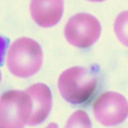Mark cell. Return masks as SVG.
<instances>
[{"label":"cell","instance_id":"obj_1","mask_svg":"<svg viewBox=\"0 0 128 128\" xmlns=\"http://www.w3.org/2000/svg\"><path fill=\"white\" fill-rule=\"evenodd\" d=\"M98 79L92 71L82 67H72L64 71L58 80V88L64 99L73 104L88 102L94 95Z\"/></svg>","mask_w":128,"mask_h":128},{"label":"cell","instance_id":"obj_2","mask_svg":"<svg viewBox=\"0 0 128 128\" xmlns=\"http://www.w3.org/2000/svg\"><path fill=\"white\" fill-rule=\"evenodd\" d=\"M42 62V51L36 41L28 38L16 40L8 52L7 65L14 76L27 78L36 74Z\"/></svg>","mask_w":128,"mask_h":128},{"label":"cell","instance_id":"obj_3","mask_svg":"<svg viewBox=\"0 0 128 128\" xmlns=\"http://www.w3.org/2000/svg\"><path fill=\"white\" fill-rule=\"evenodd\" d=\"M31 110V100L26 91L4 92L0 97V128L24 127Z\"/></svg>","mask_w":128,"mask_h":128},{"label":"cell","instance_id":"obj_4","mask_svg":"<svg viewBox=\"0 0 128 128\" xmlns=\"http://www.w3.org/2000/svg\"><path fill=\"white\" fill-rule=\"evenodd\" d=\"M101 27L98 20L88 13H78L70 19L64 30L67 41L80 48H88L100 38Z\"/></svg>","mask_w":128,"mask_h":128},{"label":"cell","instance_id":"obj_5","mask_svg":"<svg viewBox=\"0 0 128 128\" xmlns=\"http://www.w3.org/2000/svg\"><path fill=\"white\" fill-rule=\"evenodd\" d=\"M92 110L100 123L106 126H115L127 118L128 102L121 94L108 91L96 98L92 104Z\"/></svg>","mask_w":128,"mask_h":128},{"label":"cell","instance_id":"obj_6","mask_svg":"<svg viewBox=\"0 0 128 128\" xmlns=\"http://www.w3.org/2000/svg\"><path fill=\"white\" fill-rule=\"evenodd\" d=\"M31 100V110L28 124L37 125L43 122L52 107V94L50 88L42 83H36L26 90Z\"/></svg>","mask_w":128,"mask_h":128},{"label":"cell","instance_id":"obj_7","mask_svg":"<svg viewBox=\"0 0 128 128\" xmlns=\"http://www.w3.org/2000/svg\"><path fill=\"white\" fill-rule=\"evenodd\" d=\"M30 10L32 19L39 26L52 27L63 13V0H31Z\"/></svg>","mask_w":128,"mask_h":128},{"label":"cell","instance_id":"obj_8","mask_svg":"<svg viewBox=\"0 0 128 128\" xmlns=\"http://www.w3.org/2000/svg\"><path fill=\"white\" fill-rule=\"evenodd\" d=\"M114 32L120 42L128 48V11H123L116 18Z\"/></svg>","mask_w":128,"mask_h":128},{"label":"cell","instance_id":"obj_9","mask_svg":"<svg viewBox=\"0 0 128 128\" xmlns=\"http://www.w3.org/2000/svg\"><path fill=\"white\" fill-rule=\"evenodd\" d=\"M67 127H91L90 120L84 111L80 110L71 116Z\"/></svg>","mask_w":128,"mask_h":128},{"label":"cell","instance_id":"obj_10","mask_svg":"<svg viewBox=\"0 0 128 128\" xmlns=\"http://www.w3.org/2000/svg\"><path fill=\"white\" fill-rule=\"evenodd\" d=\"M9 42L8 39L0 35V66L3 64L4 58Z\"/></svg>","mask_w":128,"mask_h":128},{"label":"cell","instance_id":"obj_11","mask_svg":"<svg viewBox=\"0 0 128 128\" xmlns=\"http://www.w3.org/2000/svg\"><path fill=\"white\" fill-rule=\"evenodd\" d=\"M90 1H92V2H102V1H105V0H88Z\"/></svg>","mask_w":128,"mask_h":128},{"label":"cell","instance_id":"obj_12","mask_svg":"<svg viewBox=\"0 0 128 128\" xmlns=\"http://www.w3.org/2000/svg\"><path fill=\"white\" fill-rule=\"evenodd\" d=\"M1 71H0V82H1Z\"/></svg>","mask_w":128,"mask_h":128}]
</instances>
